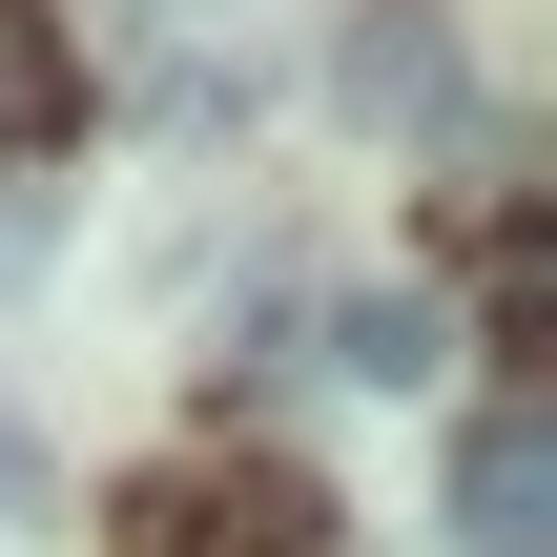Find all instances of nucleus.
<instances>
[{"label": "nucleus", "instance_id": "f257e3e1", "mask_svg": "<svg viewBox=\"0 0 557 557\" xmlns=\"http://www.w3.org/2000/svg\"><path fill=\"white\" fill-rule=\"evenodd\" d=\"M331 103H351L372 145H475V41H455V0H351V21H331Z\"/></svg>", "mask_w": 557, "mask_h": 557}, {"label": "nucleus", "instance_id": "39448f33", "mask_svg": "<svg viewBox=\"0 0 557 557\" xmlns=\"http://www.w3.org/2000/svg\"><path fill=\"white\" fill-rule=\"evenodd\" d=\"M21 124H62V21H41V0H0V145H21Z\"/></svg>", "mask_w": 557, "mask_h": 557}, {"label": "nucleus", "instance_id": "7ed1b4c3", "mask_svg": "<svg viewBox=\"0 0 557 557\" xmlns=\"http://www.w3.org/2000/svg\"><path fill=\"white\" fill-rule=\"evenodd\" d=\"M434 351H455V310H434V289H331V310H289V351H269V372H351V393H413Z\"/></svg>", "mask_w": 557, "mask_h": 557}, {"label": "nucleus", "instance_id": "f03ea898", "mask_svg": "<svg viewBox=\"0 0 557 557\" xmlns=\"http://www.w3.org/2000/svg\"><path fill=\"white\" fill-rule=\"evenodd\" d=\"M455 557H557V413L537 393H496L455 434Z\"/></svg>", "mask_w": 557, "mask_h": 557}, {"label": "nucleus", "instance_id": "20e7f679", "mask_svg": "<svg viewBox=\"0 0 557 557\" xmlns=\"http://www.w3.org/2000/svg\"><path fill=\"white\" fill-rule=\"evenodd\" d=\"M186 557H331V496L310 475H207L186 496Z\"/></svg>", "mask_w": 557, "mask_h": 557}, {"label": "nucleus", "instance_id": "423d86ee", "mask_svg": "<svg viewBox=\"0 0 557 557\" xmlns=\"http://www.w3.org/2000/svg\"><path fill=\"white\" fill-rule=\"evenodd\" d=\"M0 517H41V434L21 413H0Z\"/></svg>", "mask_w": 557, "mask_h": 557}]
</instances>
